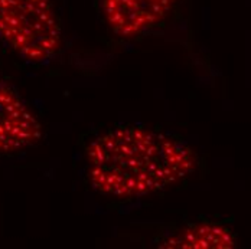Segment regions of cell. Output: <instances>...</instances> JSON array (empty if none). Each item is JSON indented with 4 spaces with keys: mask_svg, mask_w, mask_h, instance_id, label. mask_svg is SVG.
<instances>
[{
    "mask_svg": "<svg viewBox=\"0 0 251 249\" xmlns=\"http://www.w3.org/2000/svg\"><path fill=\"white\" fill-rule=\"evenodd\" d=\"M93 187L119 199L142 198L191 175L197 156L188 144L165 133L122 125L97 136L87 147Z\"/></svg>",
    "mask_w": 251,
    "mask_h": 249,
    "instance_id": "1",
    "label": "cell"
},
{
    "mask_svg": "<svg viewBox=\"0 0 251 249\" xmlns=\"http://www.w3.org/2000/svg\"><path fill=\"white\" fill-rule=\"evenodd\" d=\"M0 39L30 62L55 56L62 30L50 0H0Z\"/></svg>",
    "mask_w": 251,
    "mask_h": 249,
    "instance_id": "2",
    "label": "cell"
},
{
    "mask_svg": "<svg viewBox=\"0 0 251 249\" xmlns=\"http://www.w3.org/2000/svg\"><path fill=\"white\" fill-rule=\"evenodd\" d=\"M42 125L18 92L0 81V153H15L38 143Z\"/></svg>",
    "mask_w": 251,
    "mask_h": 249,
    "instance_id": "3",
    "label": "cell"
},
{
    "mask_svg": "<svg viewBox=\"0 0 251 249\" xmlns=\"http://www.w3.org/2000/svg\"><path fill=\"white\" fill-rule=\"evenodd\" d=\"M176 0H102L107 25L120 38H133L160 23Z\"/></svg>",
    "mask_w": 251,
    "mask_h": 249,
    "instance_id": "4",
    "label": "cell"
},
{
    "mask_svg": "<svg viewBox=\"0 0 251 249\" xmlns=\"http://www.w3.org/2000/svg\"><path fill=\"white\" fill-rule=\"evenodd\" d=\"M237 241L231 230L217 224H198L188 226L160 245L171 249H231Z\"/></svg>",
    "mask_w": 251,
    "mask_h": 249,
    "instance_id": "5",
    "label": "cell"
}]
</instances>
